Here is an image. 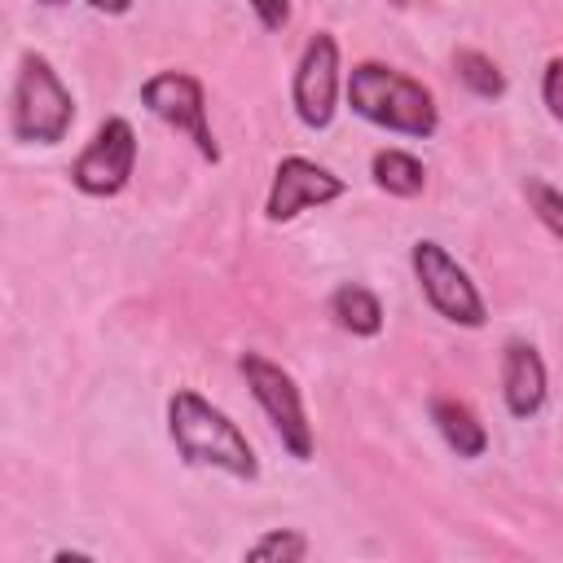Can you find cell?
<instances>
[{
	"label": "cell",
	"instance_id": "cell-1",
	"mask_svg": "<svg viewBox=\"0 0 563 563\" xmlns=\"http://www.w3.org/2000/svg\"><path fill=\"white\" fill-rule=\"evenodd\" d=\"M167 431H172L176 453L189 466H216V471H224L233 479H255L260 475L255 449L246 444L238 422L229 413H220L211 400H202L198 391H189V387H180L167 400Z\"/></svg>",
	"mask_w": 563,
	"mask_h": 563
},
{
	"label": "cell",
	"instance_id": "cell-2",
	"mask_svg": "<svg viewBox=\"0 0 563 563\" xmlns=\"http://www.w3.org/2000/svg\"><path fill=\"white\" fill-rule=\"evenodd\" d=\"M347 106L365 123L400 132V136H418V141L431 136L435 123H440L431 92L418 79H409V75H400V70H391L383 62L352 66V75H347Z\"/></svg>",
	"mask_w": 563,
	"mask_h": 563
},
{
	"label": "cell",
	"instance_id": "cell-3",
	"mask_svg": "<svg viewBox=\"0 0 563 563\" xmlns=\"http://www.w3.org/2000/svg\"><path fill=\"white\" fill-rule=\"evenodd\" d=\"M75 123V101L44 53H26L9 97V132L22 145H57Z\"/></svg>",
	"mask_w": 563,
	"mask_h": 563
},
{
	"label": "cell",
	"instance_id": "cell-4",
	"mask_svg": "<svg viewBox=\"0 0 563 563\" xmlns=\"http://www.w3.org/2000/svg\"><path fill=\"white\" fill-rule=\"evenodd\" d=\"M238 369H242L251 396L260 400L264 418L273 422L282 449H286L295 462H308V457H312V422H308V413H303V396H299L295 378H290L282 365H273L268 356H260V352H242V356H238Z\"/></svg>",
	"mask_w": 563,
	"mask_h": 563
},
{
	"label": "cell",
	"instance_id": "cell-5",
	"mask_svg": "<svg viewBox=\"0 0 563 563\" xmlns=\"http://www.w3.org/2000/svg\"><path fill=\"white\" fill-rule=\"evenodd\" d=\"M409 264H413V277H418V286H422L427 303H431L444 321L466 325V330H479V325L488 321V308H484L475 282L466 277V268H462L440 242H431V238L413 242Z\"/></svg>",
	"mask_w": 563,
	"mask_h": 563
},
{
	"label": "cell",
	"instance_id": "cell-6",
	"mask_svg": "<svg viewBox=\"0 0 563 563\" xmlns=\"http://www.w3.org/2000/svg\"><path fill=\"white\" fill-rule=\"evenodd\" d=\"M141 101H145V110L154 119H163L167 128H176L180 136H189L194 150L207 163L220 158V145L211 136V123H207V92H202V84L194 75H185V70H158V75H150L141 84Z\"/></svg>",
	"mask_w": 563,
	"mask_h": 563
},
{
	"label": "cell",
	"instance_id": "cell-7",
	"mask_svg": "<svg viewBox=\"0 0 563 563\" xmlns=\"http://www.w3.org/2000/svg\"><path fill=\"white\" fill-rule=\"evenodd\" d=\"M132 167H136V132L128 119L110 114L92 132L84 154L70 163V185L88 198H110L132 180Z\"/></svg>",
	"mask_w": 563,
	"mask_h": 563
},
{
	"label": "cell",
	"instance_id": "cell-8",
	"mask_svg": "<svg viewBox=\"0 0 563 563\" xmlns=\"http://www.w3.org/2000/svg\"><path fill=\"white\" fill-rule=\"evenodd\" d=\"M290 97H295V114L303 128H312V132L330 128V119L339 110V44L330 31H317L303 44Z\"/></svg>",
	"mask_w": 563,
	"mask_h": 563
},
{
	"label": "cell",
	"instance_id": "cell-9",
	"mask_svg": "<svg viewBox=\"0 0 563 563\" xmlns=\"http://www.w3.org/2000/svg\"><path fill=\"white\" fill-rule=\"evenodd\" d=\"M343 189H347V185H343L334 172H325V167L312 163V158L290 154V158H282L277 172H273V189H268L264 216H268L273 224H282V220H295V216L308 211V207H321V202L343 198Z\"/></svg>",
	"mask_w": 563,
	"mask_h": 563
},
{
	"label": "cell",
	"instance_id": "cell-10",
	"mask_svg": "<svg viewBox=\"0 0 563 563\" xmlns=\"http://www.w3.org/2000/svg\"><path fill=\"white\" fill-rule=\"evenodd\" d=\"M501 396L515 418H532L545 405V361L532 343H506L501 352Z\"/></svg>",
	"mask_w": 563,
	"mask_h": 563
},
{
	"label": "cell",
	"instance_id": "cell-11",
	"mask_svg": "<svg viewBox=\"0 0 563 563\" xmlns=\"http://www.w3.org/2000/svg\"><path fill=\"white\" fill-rule=\"evenodd\" d=\"M431 422L440 427L444 444L457 453V457H479L488 449V431L484 422L475 418V409L466 400H453V396H435L431 400Z\"/></svg>",
	"mask_w": 563,
	"mask_h": 563
},
{
	"label": "cell",
	"instance_id": "cell-12",
	"mask_svg": "<svg viewBox=\"0 0 563 563\" xmlns=\"http://www.w3.org/2000/svg\"><path fill=\"white\" fill-rule=\"evenodd\" d=\"M330 312H334V321L347 334H365L369 339V334L383 330V303H378V295L365 290V286H356V282H347V286H339L330 295Z\"/></svg>",
	"mask_w": 563,
	"mask_h": 563
},
{
	"label": "cell",
	"instance_id": "cell-13",
	"mask_svg": "<svg viewBox=\"0 0 563 563\" xmlns=\"http://www.w3.org/2000/svg\"><path fill=\"white\" fill-rule=\"evenodd\" d=\"M369 172H374V185L387 189V194H396V198H413L427 185L422 163L413 154H405V150H378L374 163H369Z\"/></svg>",
	"mask_w": 563,
	"mask_h": 563
},
{
	"label": "cell",
	"instance_id": "cell-14",
	"mask_svg": "<svg viewBox=\"0 0 563 563\" xmlns=\"http://www.w3.org/2000/svg\"><path fill=\"white\" fill-rule=\"evenodd\" d=\"M457 79H462L475 97H484V101H493V97L506 92V75L497 70V62L484 57V53H475V48H462V53H457Z\"/></svg>",
	"mask_w": 563,
	"mask_h": 563
},
{
	"label": "cell",
	"instance_id": "cell-15",
	"mask_svg": "<svg viewBox=\"0 0 563 563\" xmlns=\"http://www.w3.org/2000/svg\"><path fill=\"white\" fill-rule=\"evenodd\" d=\"M303 554H308V537L295 528H273L246 550V559H255V563H299Z\"/></svg>",
	"mask_w": 563,
	"mask_h": 563
},
{
	"label": "cell",
	"instance_id": "cell-16",
	"mask_svg": "<svg viewBox=\"0 0 563 563\" xmlns=\"http://www.w3.org/2000/svg\"><path fill=\"white\" fill-rule=\"evenodd\" d=\"M523 198H528V207L537 211V220L563 242V194H559L554 185H545L541 176H528V180H523Z\"/></svg>",
	"mask_w": 563,
	"mask_h": 563
},
{
	"label": "cell",
	"instance_id": "cell-17",
	"mask_svg": "<svg viewBox=\"0 0 563 563\" xmlns=\"http://www.w3.org/2000/svg\"><path fill=\"white\" fill-rule=\"evenodd\" d=\"M541 101H545V110L563 123V57H550V62H545V75H541Z\"/></svg>",
	"mask_w": 563,
	"mask_h": 563
},
{
	"label": "cell",
	"instance_id": "cell-18",
	"mask_svg": "<svg viewBox=\"0 0 563 563\" xmlns=\"http://www.w3.org/2000/svg\"><path fill=\"white\" fill-rule=\"evenodd\" d=\"M255 9V18L268 26V31H282L290 22V0H246Z\"/></svg>",
	"mask_w": 563,
	"mask_h": 563
},
{
	"label": "cell",
	"instance_id": "cell-19",
	"mask_svg": "<svg viewBox=\"0 0 563 563\" xmlns=\"http://www.w3.org/2000/svg\"><path fill=\"white\" fill-rule=\"evenodd\" d=\"M97 13H128L132 9V0H88Z\"/></svg>",
	"mask_w": 563,
	"mask_h": 563
},
{
	"label": "cell",
	"instance_id": "cell-20",
	"mask_svg": "<svg viewBox=\"0 0 563 563\" xmlns=\"http://www.w3.org/2000/svg\"><path fill=\"white\" fill-rule=\"evenodd\" d=\"M40 4H62V0H40Z\"/></svg>",
	"mask_w": 563,
	"mask_h": 563
}]
</instances>
